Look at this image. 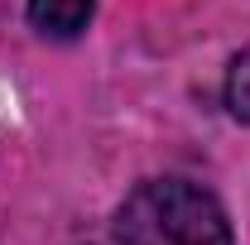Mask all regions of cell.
Segmentation results:
<instances>
[{"label": "cell", "instance_id": "1", "mask_svg": "<svg viewBox=\"0 0 250 245\" xmlns=\"http://www.w3.org/2000/svg\"><path fill=\"white\" fill-rule=\"evenodd\" d=\"M116 245H231V221L207 187L149 178L121 202Z\"/></svg>", "mask_w": 250, "mask_h": 245}, {"label": "cell", "instance_id": "2", "mask_svg": "<svg viewBox=\"0 0 250 245\" xmlns=\"http://www.w3.org/2000/svg\"><path fill=\"white\" fill-rule=\"evenodd\" d=\"M96 0H29V24L48 39H77L92 20Z\"/></svg>", "mask_w": 250, "mask_h": 245}, {"label": "cell", "instance_id": "3", "mask_svg": "<svg viewBox=\"0 0 250 245\" xmlns=\"http://www.w3.org/2000/svg\"><path fill=\"white\" fill-rule=\"evenodd\" d=\"M226 111L250 125V48H241L226 67Z\"/></svg>", "mask_w": 250, "mask_h": 245}]
</instances>
